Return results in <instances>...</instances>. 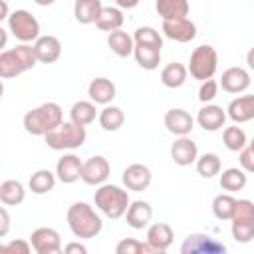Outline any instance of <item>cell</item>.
Instances as JSON below:
<instances>
[{"instance_id": "cell-1", "label": "cell", "mask_w": 254, "mask_h": 254, "mask_svg": "<svg viewBox=\"0 0 254 254\" xmlns=\"http://www.w3.org/2000/svg\"><path fill=\"white\" fill-rule=\"evenodd\" d=\"M67 226L75 238H95L103 222L87 202H73L67 208Z\"/></svg>"}, {"instance_id": "cell-2", "label": "cell", "mask_w": 254, "mask_h": 254, "mask_svg": "<svg viewBox=\"0 0 254 254\" xmlns=\"http://www.w3.org/2000/svg\"><path fill=\"white\" fill-rule=\"evenodd\" d=\"M64 121L62 107L54 101L42 103L24 115V129L30 135H46Z\"/></svg>"}, {"instance_id": "cell-3", "label": "cell", "mask_w": 254, "mask_h": 254, "mask_svg": "<svg viewBox=\"0 0 254 254\" xmlns=\"http://www.w3.org/2000/svg\"><path fill=\"white\" fill-rule=\"evenodd\" d=\"M36 62H38V58L34 54V46L20 44L12 50H4L0 54V77L2 79L16 77V75L32 69L36 65Z\"/></svg>"}, {"instance_id": "cell-4", "label": "cell", "mask_w": 254, "mask_h": 254, "mask_svg": "<svg viewBox=\"0 0 254 254\" xmlns=\"http://www.w3.org/2000/svg\"><path fill=\"white\" fill-rule=\"evenodd\" d=\"M93 200H95V206L107 218H113V220L121 218L127 212L129 204H131L129 194H127L125 189H121L117 185H105V183L99 185V189L95 190Z\"/></svg>"}, {"instance_id": "cell-5", "label": "cell", "mask_w": 254, "mask_h": 254, "mask_svg": "<svg viewBox=\"0 0 254 254\" xmlns=\"http://www.w3.org/2000/svg\"><path fill=\"white\" fill-rule=\"evenodd\" d=\"M46 137V145L54 151H65V149H77L85 143V127L77 125L73 121H62L56 129H52L50 133L44 135Z\"/></svg>"}, {"instance_id": "cell-6", "label": "cell", "mask_w": 254, "mask_h": 254, "mask_svg": "<svg viewBox=\"0 0 254 254\" xmlns=\"http://www.w3.org/2000/svg\"><path fill=\"white\" fill-rule=\"evenodd\" d=\"M218 67V54L212 46H198L194 48V52L190 54V62H189V73L198 79V81H206L212 79V75L216 73Z\"/></svg>"}, {"instance_id": "cell-7", "label": "cell", "mask_w": 254, "mask_h": 254, "mask_svg": "<svg viewBox=\"0 0 254 254\" xmlns=\"http://www.w3.org/2000/svg\"><path fill=\"white\" fill-rule=\"evenodd\" d=\"M8 30L14 34L16 40L24 44L40 38V22L28 10H14L8 16Z\"/></svg>"}, {"instance_id": "cell-8", "label": "cell", "mask_w": 254, "mask_h": 254, "mask_svg": "<svg viewBox=\"0 0 254 254\" xmlns=\"http://www.w3.org/2000/svg\"><path fill=\"white\" fill-rule=\"evenodd\" d=\"M183 254H222L226 252V246L218 240H214L208 234H189L181 246Z\"/></svg>"}, {"instance_id": "cell-9", "label": "cell", "mask_w": 254, "mask_h": 254, "mask_svg": "<svg viewBox=\"0 0 254 254\" xmlns=\"http://www.w3.org/2000/svg\"><path fill=\"white\" fill-rule=\"evenodd\" d=\"M30 242L38 254H56L62 250V236L50 226H40L30 234Z\"/></svg>"}, {"instance_id": "cell-10", "label": "cell", "mask_w": 254, "mask_h": 254, "mask_svg": "<svg viewBox=\"0 0 254 254\" xmlns=\"http://www.w3.org/2000/svg\"><path fill=\"white\" fill-rule=\"evenodd\" d=\"M111 173V167H109V161L101 155H93L89 157L87 161H83V169H81V181L85 185H103L107 181Z\"/></svg>"}, {"instance_id": "cell-11", "label": "cell", "mask_w": 254, "mask_h": 254, "mask_svg": "<svg viewBox=\"0 0 254 254\" xmlns=\"http://www.w3.org/2000/svg\"><path fill=\"white\" fill-rule=\"evenodd\" d=\"M163 36L169 38V40H173V42L187 44V42H190V40L196 38V26L189 18L167 20V22H163Z\"/></svg>"}, {"instance_id": "cell-12", "label": "cell", "mask_w": 254, "mask_h": 254, "mask_svg": "<svg viewBox=\"0 0 254 254\" xmlns=\"http://www.w3.org/2000/svg\"><path fill=\"white\" fill-rule=\"evenodd\" d=\"M121 179H123V185H125L127 190L141 192V190H145V189L151 185L153 175H151V169H149L147 165L133 163V165H129V167L123 171Z\"/></svg>"}, {"instance_id": "cell-13", "label": "cell", "mask_w": 254, "mask_h": 254, "mask_svg": "<svg viewBox=\"0 0 254 254\" xmlns=\"http://www.w3.org/2000/svg\"><path fill=\"white\" fill-rule=\"evenodd\" d=\"M192 125H194V119L189 111L181 109V107H175V109H169L165 113V127L169 133L177 135V137H185L192 131Z\"/></svg>"}, {"instance_id": "cell-14", "label": "cell", "mask_w": 254, "mask_h": 254, "mask_svg": "<svg viewBox=\"0 0 254 254\" xmlns=\"http://www.w3.org/2000/svg\"><path fill=\"white\" fill-rule=\"evenodd\" d=\"M171 159L181 165V167H189L192 163H196L198 159V149H196V143L192 139H189L187 135L185 137H179L173 145H171Z\"/></svg>"}, {"instance_id": "cell-15", "label": "cell", "mask_w": 254, "mask_h": 254, "mask_svg": "<svg viewBox=\"0 0 254 254\" xmlns=\"http://www.w3.org/2000/svg\"><path fill=\"white\" fill-rule=\"evenodd\" d=\"M226 111L218 105H212V103H204L198 113H196V121L198 125L204 129V131H218L224 127V121H226Z\"/></svg>"}, {"instance_id": "cell-16", "label": "cell", "mask_w": 254, "mask_h": 254, "mask_svg": "<svg viewBox=\"0 0 254 254\" xmlns=\"http://www.w3.org/2000/svg\"><path fill=\"white\" fill-rule=\"evenodd\" d=\"M173 228L167 222H155L147 228V244L153 248V252H165L173 244Z\"/></svg>"}, {"instance_id": "cell-17", "label": "cell", "mask_w": 254, "mask_h": 254, "mask_svg": "<svg viewBox=\"0 0 254 254\" xmlns=\"http://www.w3.org/2000/svg\"><path fill=\"white\" fill-rule=\"evenodd\" d=\"M220 85L228 93H242L250 87V73L244 67H228L222 71Z\"/></svg>"}, {"instance_id": "cell-18", "label": "cell", "mask_w": 254, "mask_h": 254, "mask_svg": "<svg viewBox=\"0 0 254 254\" xmlns=\"http://www.w3.org/2000/svg\"><path fill=\"white\" fill-rule=\"evenodd\" d=\"M81 169H83V161L77 157V155H64L58 165H56V175L62 183L65 185H71L75 181L81 179Z\"/></svg>"}, {"instance_id": "cell-19", "label": "cell", "mask_w": 254, "mask_h": 254, "mask_svg": "<svg viewBox=\"0 0 254 254\" xmlns=\"http://www.w3.org/2000/svg\"><path fill=\"white\" fill-rule=\"evenodd\" d=\"M34 54L42 64H54L62 56V42L56 36H40L34 44Z\"/></svg>"}, {"instance_id": "cell-20", "label": "cell", "mask_w": 254, "mask_h": 254, "mask_svg": "<svg viewBox=\"0 0 254 254\" xmlns=\"http://www.w3.org/2000/svg\"><path fill=\"white\" fill-rule=\"evenodd\" d=\"M87 95L97 105H109L115 99V83L107 77H95L87 87Z\"/></svg>"}, {"instance_id": "cell-21", "label": "cell", "mask_w": 254, "mask_h": 254, "mask_svg": "<svg viewBox=\"0 0 254 254\" xmlns=\"http://www.w3.org/2000/svg\"><path fill=\"white\" fill-rule=\"evenodd\" d=\"M226 115L234 123H246L254 119V95H240L228 103Z\"/></svg>"}, {"instance_id": "cell-22", "label": "cell", "mask_w": 254, "mask_h": 254, "mask_svg": "<svg viewBox=\"0 0 254 254\" xmlns=\"http://www.w3.org/2000/svg\"><path fill=\"white\" fill-rule=\"evenodd\" d=\"M125 216H127V224L131 228L143 230L151 222V218H153V208H151V204L147 200H133L129 204Z\"/></svg>"}, {"instance_id": "cell-23", "label": "cell", "mask_w": 254, "mask_h": 254, "mask_svg": "<svg viewBox=\"0 0 254 254\" xmlns=\"http://www.w3.org/2000/svg\"><path fill=\"white\" fill-rule=\"evenodd\" d=\"M155 10L163 18V22L181 20L189 16V0H157Z\"/></svg>"}, {"instance_id": "cell-24", "label": "cell", "mask_w": 254, "mask_h": 254, "mask_svg": "<svg viewBox=\"0 0 254 254\" xmlns=\"http://www.w3.org/2000/svg\"><path fill=\"white\" fill-rule=\"evenodd\" d=\"M125 18H123V12L119 6H103L97 20H95V26L103 32H115V30H121Z\"/></svg>"}, {"instance_id": "cell-25", "label": "cell", "mask_w": 254, "mask_h": 254, "mask_svg": "<svg viewBox=\"0 0 254 254\" xmlns=\"http://www.w3.org/2000/svg\"><path fill=\"white\" fill-rule=\"evenodd\" d=\"M187 73H189L187 65H183L181 62H171L161 71V83L169 89H177L187 81Z\"/></svg>"}, {"instance_id": "cell-26", "label": "cell", "mask_w": 254, "mask_h": 254, "mask_svg": "<svg viewBox=\"0 0 254 254\" xmlns=\"http://www.w3.org/2000/svg\"><path fill=\"white\" fill-rule=\"evenodd\" d=\"M107 46L111 48V52L119 58H127L133 54L135 50V40L133 36H129L127 32L123 30H115V32H109L107 36Z\"/></svg>"}, {"instance_id": "cell-27", "label": "cell", "mask_w": 254, "mask_h": 254, "mask_svg": "<svg viewBox=\"0 0 254 254\" xmlns=\"http://www.w3.org/2000/svg\"><path fill=\"white\" fill-rule=\"evenodd\" d=\"M133 56H135V62L143 67V69H157L159 64H161V48H155V46H147V44H135V50H133Z\"/></svg>"}, {"instance_id": "cell-28", "label": "cell", "mask_w": 254, "mask_h": 254, "mask_svg": "<svg viewBox=\"0 0 254 254\" xmlns=\"http://www.w3.org/2000/svg\"><path fill=\"white\" fill-rule=\"evenodd\" d=\"M101 8V0H75L73 16L79 24H95Z\"/></svg>"}, {"instance_id": "cell-29", "label": "cell", "mask_w": 254, "mask_h": 254, "mask_svg": "<svg viewBox=\"0 0 254 254\" xmlns=\"http://www.w3.org/2000/svg\"><path fill=\"white\" fill-rule=\"evenodd\" d=\"M26 198V189L20 181H14V179H8L0 185V200L2 204L6 206H16L20 202H24Z\"/></svg>"}, {"instance_id": "cell-30", "label": "cell", "mask_w": 254, "mask_h": 254, "mask_svg": "<svg viewBox=\"0 0 254 254\" xmlns=\"http://www.w3.org/2000/svg\"><path fill=\"white\" fill-rule=\"evenodd\" d=\"M246 171L244 169H238V167H230L226 171H222L220 175V189L222 190H228V192H236V190H242L246 187Z\"/></svg>"}, {"instance_id": "cell-31", "label": "cell", "mask_w": 254, "mask_h": 254, "mask_svg": "<svg viewBox=\"0 0 254 254\" xmlns=\"http://www.w3.org/2000/svg\"><path fill=\"white\" fill-rule=\"evenodd\" d=\"M56 177L58 175H54L50 169H40L30 177L28 187L34 194H46L56 187Z\"/></svg>"}, {"instance_id": "cell-32", "label": "cell", "mask_w": 254, "mask_h": 254, "mask_svg": "<svg viewBox=\"0 0 254 254\" xmlns=\"http://www.w3.org/2000/svg\"><path fill=\"white\" fill-rule=\"evenodd\" d=\"M95 115H97V109H95L93 101H75L69 109V119L77 125H83V127L93 123Z\"/></svg>"}, {"instance_id": "cell-33", "label": "cell", "mask_w": 254, "mask_h": 254, "mask_svg": "<svg viewBox=\"0 0 254 254\" xmlns=\"http://www.w3.org/2000/svg\"><path fill=\"white\" fill-rule=\"evenodd\" d=\"M99 125H101V129H105V131H117V129H121L123 127V123H125V115H123V111L119 109V107H115V105H105L101 111H99Z\"/></svg>"}, {"instance_id": "cell-34", "label": "cell", "mask_w": 254, "mask_h": 254, "mask_svg": "<svg viewBox=\"0 0 254 254\" xmlns=\"http://www.w3.org/2000/svg\"><path fill=\"white\" fill-rule=\"evenodd\" d=\"M234 206H236V198L230 192L216 194L212 200V214L218 220H230L234 214Z\"/></svg>"}, {"instance_id": "cell-35", "label": "cell", "mask_w": 254, "mask_h": 254, "mask_svg": "<svg viewBox=\"0 0 254 254\" xmlns=\"http://www.w3.org/2000/svg\"><path fill=\"white\" fill-rule=\"evenodd\" d=\"M220 167V157L216 153H204L196 159V173L204 179H212L214 175H218Z\"/></svg>"}, {"instance_id": "cell-36", "label": "cell", "mask_w": 254, "mask_h": 254, "mask_svg": "<svg viewBox=\"0 0 254 254\" xmlns=\"http://www.w3.org/2000/svg\"><path fill=\"white\" fill-rule=\"evenodd\" d=\"M222 141H224V147L228 151L238 153L246 147V133L238 125H232V127H226L222 131Z\"/></svg>"}, {"instance_id": "cell-37", "label": "cell", "mask_w": 254, "mask_h": 254, "mask_svg": "<svg viewBox=\"0 0 254 254\" xmlns=\"http://www.w3.org/2000/svg\"><path fill=\"white\" fill-rule=\"evenodd\" d=\"M133 40H135V44H147V46L163 48V38H161V34H159L155 28H151V26H141V28H137L135 34H133Z\"/></svg>"}, {"instance_id": "cell-38", "label": "cell", "mask_w": 254, "mask_h": 254, "mask_svg": "<svg viewBox=\"0 0 254 254\" xmlns=\"http://www.w3.org/2000/svg\"><path fill=\"white\" fill-rule=\"evenodd\" d=\"M232 238L246 244L254 238V220H232Z\"/></svg>"}, {"instance_id": "cell-39", "label": "cell", "mask_w": 254, "mask_h": 254, "mask_svg": "<svg viewBox=\"0 0 254 254\" xmlns=\"http://www.w3.org/2000/svg\"><path fill=\"white\" fill-rule=\"evenodd\" d=\"M115 252L117 254H143V252H153V248L147 242L143 244V242H139L135 238H123V240L117 242Z\"/></svg>"}, {"instance_id": "cell-40", "label": "cell", "mask_w": 254, "mask_h": 254, "mask_svg": "<svg viewBox=\"0 0 254 254\" xmlns=\"http://www.w3.org/2000/svg\"><path fill=\"white\" fill-rule=\"evenodd\" d=\"M230 220H254V202L248 200V198L236 200L234 214H232Z\"/></svg>"}, {"instance_id": "cell-41", "label": "cell", "mask_w": 254, "mask_h": 254, "mask_svg": "<svg viewBox=\"0 0 254 254\" xmlns=\"http://www.w3.org/2000/svg\"><path fill=\"white\" fill-rule=\"evenodd\" d=\"M218 93V83L214 79H206V81H200V87H198V99L202 103H210Z\"/></svg>"}, {"instance_id": "cell-42", "label": "cell", "mask_w": 254, "mask_h": 254, "mask_svg": "<svg viewBox=\"0 0 254 254\" xmlns=\"http://www.w3.org/2000/svg\"><path fill=\"white\" fill-rule=\"evenodd\" d=\"M32 248L34 246L28 240H12V242H8V244L2 246V252L4 254H30Z\"/></svg>"}, {"instance_id": "cell-43", "label": "cell", "mask_w": 254, "mask_h": 254, "mask_svg": "<svg viewBox=\"0 0 254 254\" xmlns=\"http://www.w3.org/2000/svg\"><path fill=\"white\" fill-rule=\"evenodd\" d=\"M240 167L246 173H254V149L250 145L240 151Z\"/></svg>"}, {"instance_id": "cell-44", "label": "cell", "mask_w": 254, "mask_h": 254, "mask_svg": "<svg viewBox=\"0 0 254 254\" xmlns=\"http://www.w3.org/2000/svg\"><path fill=\"white\" fill-rule=\"evenodd\" d=\"M10 230V214L6 210V206L0 208V236H6Z\"/></svg>"}, {"instance_id": "cell-45", "label": "cell", "mask_w": 254, "mask_h": 254, "mask_svg": "<svg viewBox=\"0 0 254 254\" xmlns=\"http://www.w3.org/2000/svg\"><path fill=\"white\" fill-rule=\"evenodd\" d=\"M64 252H67V254H71V252L85 254V252H87V248H85L83 244H79V242H69V244H65V246H64Z\"/></svg>"}, {"instance_id": "cell-46", "label": "cell", "mask_w": 254, "mask_h": 254, "mask_svg": "<svg viewBox=\"0 0 254 254\" xmlns=\"http://www.w3.org/2000/svg\"><path fill=\"white\" fill-rule=\"evenodd\" d=\"M139 2H141V0H115V4H117L119 8H125V10H131V8H135Z\"/></svg>"}, {"instance_id": "cell-47", "label": "cell", "mask_w": 254, "mask_h": 254, "mask_svg": "<svg viewBox=\"0 0 254 254\" xmlns=\"http://www.w3.org/2000/svg\"><path fill=\"white\" fill-rule=\"evenodd\" d=\"M0 20H8V4H6V0H0Z\"/></svg>"}, {"instance_id": "cell-48", "label": "cell", "mask_w": 254, "mask_h": 254, "mask_svg": "<svg viewBox=\"0 0 254 254\" xmlns=\"http://www.w3.org/2000/svg\"><path fill=\"white\" fill-rule=\"evenodd\" d=\"M246 64H248V67L254 71V48L248 50V54H246Z\"/></svg>"}, {"instance_id": "cell-49", "label": "cell", "mask_w": 254, "mask_h": 254, "mask_svg": "<svg viewBox=\"0 0 254 254\" xmlns=\"http://www.w3.org/2000/svg\"><path fill=\"white\" fill-rule=\"evenodd\" d=\"M4 46H6V30L0 28V48H4Z\"/></svg>"}, {"instance_id": "cell-50", "label": "cell", "mask_w": 254, "mask_h": 254, "mask_svg": "<svg viewBox=\"0 0 254 254\" xmlns=\"http://www.w3.org/2000/svg\"><path fill=\"white\" fill-rule=\"evenodd\" d=\"M34 2H36L38 6H52L56 0H34Z\"/></svg>"}, {"instance_id": "cell-51", "label": "cell", "mask_w": 254, "mask_h": 254, "mask_svg": "<svg viewBox=\"0 0 254 254\" xmlns=\"http://www.w3.org/2000/svg\"><path fill=\"white\" fill-rule=\"evenodd\" d=\"M250 147H252V149H254V139H252V143H250Z\"/></svg>"}]
</instances>
